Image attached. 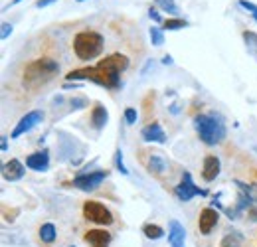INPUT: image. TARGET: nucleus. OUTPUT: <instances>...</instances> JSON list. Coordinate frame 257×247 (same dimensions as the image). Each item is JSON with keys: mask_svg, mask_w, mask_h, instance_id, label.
Returning <instances> with one entry per match:
<instances>
[{"mask_svg": "<svg viewBox=\"0 0 257 247\" xmlns=\"http://www.w3.org/2000/svg\"><path fill=\"white\" fill-rule=\"evenodd\" d=\"M54 2H58V0H38V2H36V6H38V8H46V6L54 4Z\"/></svg>", "mask_w": 257, "mask_h": 247, "instance_id": "obj_32", "label": "nucleus"}, {"mask_svg": "<svg viewBox=\"0 0 257 247\" xmlns=\"http://www.w3.org/2000/svg\"><path fill=\"white\" fill-rule=\"evenodd\" d=\"M233 184L237 186L239 192H243L253 202V206H257V184H245V182H239V180H233Z\"/></svg>", "mask_w": 257, "mask_h": 247, "instance_id": "obj_20", "label": "nucleus"}, {"mask_svg": "<svg viewBox=\"0 0 257 247\" xmlns=\"http://www.w3.org/2000/svg\"><path fill=\"white\" fill-rule=\"evenodd\" d=\"M174 196L180 200V202H190L194 196H208V190H202L192 182V176L190 172H184L182 174V182L178 186H174Z\"/></svg>", "mask_w": 257, "mask_h": 247, "instance_id": "obj_7", "label": "nucleus"}, {"mask_svg": "<svg viewBox=\"0 0 257 247\" xmlns=\"http://www.w3.org/2000/svg\"><path fill=\"white\" fill-rule=\"evenodd\" d=\"M186 26H188V22H186L184 18H166L164 24H162V28L168 32L182 30V28H186Z\"/></svg>", "mask_w": 257, "mask_h": 247, "instance_id": "obj_22", "label": "nucleus"}, {"mask_svg": "<svg viewBox=\"0 0 257 247\" xmlns=\"http://www.w3.org/2000/svg\"><path fill=\"white\" fill-rule=\"evenodd\" d=\"M42 121H44V111H30V113H26V115L16 123L14 131L10 133V137H12V139H18V137L30 133L34 127H38Z\"/></svg>", "mask_w": 257, "mask_h": 247, "instance_id": "obj_8", "label": "nucleus"}, {"mask_svg": "<svg viewBox=\"0 0 257 247\" xmlns=\"http://www.w3.org/2000/svg\"><path fill=\"white\" fill-rule=\"evenodd\" d=\"M69 247H75V245H69Z\"/></svg>", "mask_w": 257, "mask_h": 247, "instance_id": "obj_39", "label": "nucleus"}, {"mask_svg": "<svg viewBox=\"0 0 257 247\" xmlns=\"http://www.w3.org/2000/svg\"><path fill=\"white\" fill-rule=\"evenodd\" d=\"M83 217L93 221L97 225H111L115 221V217L111 214L109 208H105L101 202H95V200H87L83 204Z\"/></svg>", "mask_w": 257, "mask_h": 247, "instance_id": "obj_5", "label": "nucleus"}, {"mask_svg": "<svg viewBox=\"0 0 257 247\" xmlns=\"http://www.w3.org/2000/svg\"><path fill=\"white\" fill-rule=\"evenodd\" d=\"M218 219H220V214L218 210L214 208H204L198 216V227H200V233L202 235H210L212 229L218 225Z\"/></svg>", "mask_w": 257, "mask_h": 247, "instance_id": "obj_9", "label": "nucleus"}, {"mask_svg": "<svg viewBox=\"0 0 257 247\" xmlns=\"http://www.w3.org/2000/svg\"><path fill=\"white\" fill-rule=\"evenodd\" d=\"M83 239L91 247H109L113 237H111V233L105 231V229H89V231H85Z\"/></svg>", "mask_w": 257, "mask_h": 247, "instance_id": "obj_15", "label": "nucleus"}, {"mask_svg": "<svg viewBox=\"0 0 257 247\" xmlns=\"http://www.w3.org/2000/svg\"><path fill=\"white\" fill-rule=\"evenodd\" d=\"M162 63H164V65H172V58H170V56H164V58H162Z\"/></svg>", "mask_w": 257, "mask_h": 247, "instance_id": "obj_35", "label": "nucleus"}, {"mask_svg": "<svg viewBox=\"0 0 257 247\" xmlns=\"http://www.w3.org/2000/svg\"><path fill=\"white\" fill-rule=\"evenodd\" d=\"M155 4L161 8L162 12H168V14H178V4L174 0H155Z\"/></svg>", "mask_w": 257, "mask_h": 247, "instance_id": "obj_23", "label": "nucleus"}, {"mask_svg": "<svg viewBox=\"0 0 257 247\" xmlns=\"http://www.w3.org/2000/svg\"><path fill=\"white\" fill-rule=\"evenodd\" d=\"M60 73V63L52 58H40L34 60L24 67V85L28 89H38L52 81Z\"/></svg>", "mask_w": 257, "mask_h": 247, "instance_id": "obj_3", "label": "nucleus"}, {"mask_svg": "<svg viewBox=\"0 0 257 247\" xmlns=\"http://www.w3.org/2000/svg\"><path fill=\"white\" fill-rule=\"evenodd\" d=\"M237 4H239L243 10H247V12H251L253 16H257V4L249 2V0H237Z\"/></svg>", "mask_w": 257, "mask_h": 247, "instance_id": "obj_28", "label": "nucleus"}, {"mask_svg": "<svg viewBox=\"0 0 257 247\" xmlns=\"http://www.w3.org/2000/svg\"><path fill=\"white\" fill-rule=\"evenodd\" d=\"M128 58L123 54H111L93 67L71 69L65 79L67 81H93L105 89H119L121 87V73L127 71Z\"/></svg>", "mask_w": 257, "mask_h": 247, "instance_id": "obj_1", "label": "nucleus"}, {"mask_svg": "<svg viewBox=\"0 0 257 247\" xmlns=\"http://www.w3.org/2000/svg\"><path fill=\"white\" fill-rule=\"evenodd\" d=\"M2 151H8V137H2Z\"/></svg>", "mask_w": 257, "mask_h": 247, "instance_id": "obj_34", "label": "nucleus"}, {"mask_svg": "<svg viewBox=\"0 0 257 247\" xmlns=\"http://www.w3.org/2000/svg\"><path fill=\"white\" fill-rule=\"evenodd\" d=\"M26 166L36 172H46L50 168V151H38L26 158Z\"/></svg>", "mask_w": 257, "mask_h": 247, "instance_id": "obj_14", "label": "nucleus"}, {"mask_svg": "<svg viewBox=\"0 0 257 247\" xmlns=\"http://www.w3.org/2000/svg\"><path fill=\"white\" fill-rule=\"evenodd\" d=\"M168 245L170 247L186 245V229L176 219H170V223H168Z\"/></svg>", "mask_w": 257, "mask_h": 247, "instance_id": "obj_11", "label": "nucleus"}, {"mask_svg": "<svg viewBox=\"0 0 257 247\" xmlns=\"http://www.w3.org/2000/svg\"><path fill=\"white\" fill-rule=\"evenodd\" d=\"M0 28H2V30H0V40H6V38L12 34V28H14V26H12V24H8V22H2V26H0Z\"/></svg>", "mask_w": 257, "mask_h": 247, "instance_id": "obj_30", "label": "nucleus"}, {"mask_svg": "<svg viewBox=\"0 0 257 247\" xmlns=\"http://www.w3.org/2000/svg\"><path fill=\"white\" fill-rule=\"evenodd\" d=\"M71 105H73V109H83L85 105H87V99H71Z\"/></svg>", "mask_w": 257, "mask_h": 247, "instance_id": "obj_31", "label": "nucleus"}, {"mask_svg": "<svg viewBox=\"0 0 257 247\" xmlns=\"http://www.w3.org/2000/svg\"><path fill=\"white\" fill-rule=\"evenodd\" d=\"M20 2H24V0H12V2H10V6H16V4H20Z\"/></svg>", "mask_w": 257, "mask_h": 247, "instance_id": "obj_36", "label": "nucleus"}, {"mask_svg": "<svg viewBox=\"0 0 257 247\" xmlns=\"http://www.w3.org/2000/svg\"><path fill=\"white\" fill-rule=\"evenodd\" d=\"M243 245H245V237L237 229L227 231L224 235V239H222V243H220V247H243Z\"/></svg>", "mask_w": 257, "mask_h": 247, "instance_id": "obj_18", "label": "nucleus"}, {"mask_svg": "<svg viewBox=\"0 0 257 247\" xmlns=\"http://www.w3.org/2000/svg\"><path fill=\"white\" fill-rule=\"evenodd\" d=\"M24 174H26V168H24V164H22L18 158H10V160L2 166V176H4V180H8V182L22 180Z\"/></svg>", "mask_w": 257, "mask_h": 247, "instance_id": "obj_10", "label": "nucleus"}, {"mask_svg": "<svg viewBox=\"0 0 257 247\" xmlns=\"http://www.w3.org/2000/svg\"><path fill=\"white\" fill-rule=\"evenodd\" d=\"M103 48H105V44H103V36L99 32L83 30L75 34V38H73V52L83 62L99 58L103 54Z\"/></svg>", "mask_w": 257, "mask_h": 247, "instance_id": "obj_4", "label": "nucleus"}, {"mask_svg": "<svg viewBox=\"0 0 257 247\" xmlns=\"http://www.w3.org/2000/svg\"><path fill=\"white\" fill-rule=\"evenodd\" d=\"M145 166H147V170L151 174H157V176H161L168 170V162H166V158L161 153H151L149 158L145 160Z\"/></svg>", "mask_w": 257, "mask_h": 247, "instance_id": "obj_16", "label": "nucleus"}, {"mask_svg": "<svg viewBox=\"0 0 257 247\" xmlns=\"http://www.w3.org/2000/svg\"><path fill=\"white\" fill-rule=\"evenodd\" d=\"M143 233H145V237H147V239H153V241H157V239H161L162 235H164V229H162L161 225H155V223H147V225L143 227Z\"/></svg>", "mask_w": 257, "mask_h": 247, "instance_id": "obj_21", "label": "nucleus"}, {"mask_svg": "<svg viewBox=\"0 0 257 247\" xmlns=\"http://www.w3.org/2000/svg\"><path fill=\"white\" fill-rule=\"evenodd\" d=\"M38 235H40V239L44 241V243H54L56 241V237H58V231H56V225L54 223H42L40 225V229H38Z\"/></svg>", "mask_w": 257, "mask_h": 247, "instance_id": "obj_19", "label": "nucleus"}, {"mask_svg": "<svg viewBox=\"0 0 257 247\" xmlns=\"http://www.w3.org/2000/svg\"><path fill=\"white\" fill-rule=\"evenodd\" d=\"M137 119H139L137 109H135V107H127V109H125V121H127V125H135Z\"/></svg>", "mask_w": 257, "mask_h": 247, "instance_id": "obj_27", "label": "nucleus"}, {"mask_svg": "<svg viewBox=\"0 0 257 247\" xmlns=\"http://www.w3.org/2000/svg\"><path fill=\"white\" fill-rule=\"evenodd\" d=\"M253 18H255V22H257V16H253Z\"/></svg>", "mask_w": 257, "mask_h": 247, "instance_id": "obj_38", "label": "nucleus"}, {"mask_svg": "<svg viewBox=\"0 0 257 247\" xmlns=\"http://www.w3.org/2000/svg\"><path fill=\"white\" fill-rule=\"evenodd\" d=\"M149 18H151V20H153V22H157V24H164V22H162V16H161V12H159V10H157V8H153V6H151V8H149Z\"/></svg>", "mask_w": 257, "mask_h": 247, "instance_id": "obj_29", "label": "nucleus"}, {"mask_svg": "<svg viewBox=\"0 0 257 247\" xmlns=\"http://www.w3.org/2000/svg\"><path fill=\"white\" fill-rule=\"evenodd\" d=\"M149 36H151L153 46H162V44H164V32H162V28H159V26H153V28L149 30Z\"/></svg>", "mask_w": 257, "mask_h": 247, "instance_id": "obj_24", "label": "nucleus"}, {"mask_svg": "<svg viewBox=\"0 0 257 247\" xmlns=\"http://www.w3.org/2000/svg\"><path fill=\"white\" fill-rule=\"evenodd\" d=\"M75 2H85V0H75Z\"/></svg>", "mask_w": 257, "mask_h": 247, "instance_id": "obj_37", "label": "nucleus"}, {"mask_svg": "<svg viewBox=\"0 0 257 247\" xmlns=\"http://www.w3.org/2000/svg\"><path fill=\"white\" fill-rule=\"evenodd\" d=\"M115 166H117V170H119L121 174H125V176L128 174L127 166H125V160H123V151H121V149L115 151Z\"/></svg>", "mask_w": 257, "mask_h": 247, "instance_id": "obj_25", "label": "nucleus"}, {"mask_svg": "<svg viewBox=\"0 0 257 247\" xmlns=\"http://www.w3.org/2000/svg\"><path fill=\"white\" fill-rule=\"evenodd\" d=\"M109 176L107 170H93V172H81L73 178L71 186L77 188V190H83V192H91L99 186L103 184V180Z\"/></svg>", "mask_w": 257, "mask_h": 247, "instance_id": "obj_6", "label": "nucleus"}, {"mask_svg": "<svg viewBox=\"0 0 257 247\" xmlns=\"http://www.w3.org/2000/svg\"><path fill=\"white\" fill-rule=\"evenodd\" d=\"M220 170H222V164H220V158L216 155H208L204 158V166H202V178L206 182H214L218 176H220Z\"/></svg>", "mask_w": 257, "mask_h": 247, "instance_id": "obj_12", "label": "nucleus"}, {"mask_svg": "<svg viewBox=\"0 0 257 247\" xmlns=\"http://www.w3.org/2000/svg\"><path fill=\"white\" fill-rule=\"evenodd\" d=\"M141 137L147 143H159V145L166 143V133H164V129L161 127V123H157V121H153V123H149L147 127H143Z\"/></svg>", "mask_w": 257, "mask_h": 247, "instance_id": "obj_13", "label": "nucleus"}, {"mask_svg": "<svg viewBox=\"0 0 257 247\" xmlns=\"http://www.w3.org/2000/svg\"><path fill=\"white\" fill-rule=\"evenodd\" d=\"M107 121H109V113H107V109H105L101 103H95V107H93V111H91V125H93V129L103 131L105 125H107Z\"/></svg>", "mask_w": 257, "mask_h": 247, "instance_id": "obj_17", "label": "nucleus"}, {"mask_svg": "<svg viewBox=\"0 0 257 247\" xmlns=\"http://www.w3.org/2000/svg\"><path fill=\"white\" fill-rule=\"evenodd\" d=\"M243 42L249 46V48H253V50H257V34L255 32H249V30H245L243 34Z\"/></svg>", "mask_w": 257, "mask_h": 247, "instance_id": "obj_26", "label": "nucleus"}, {"mask_svg": "<svg viewBox=\"0 0 257 247\" xmlns=\"http://www.w3.org/2000/svg\"><path fill=\"white\" fill-rule=\"evenodd\" d=\"M194 129L200 137V141L208 147H216L220 145L227 135L224 117L216 111L206 113V115H196L194 117Z\"/></svg>", "mask_w": 257, "mask_h": 247, "instance_id": "obj_2", "label": "nucleus"}, {"mask_svg": "<svg viewBox=\"0 0 257 247\" xmlns=\"http://www.w3.org/2000/svg\"><path fill=\"white\" fill-rule=\"evenodd\" d=\"M247 216H249V219H251V221H257V206H253V208L247 212Z\"/></svg>", "mask_w": 257, "mask_h": 247, "instance_id": "obj_33", "label": "nucleus"}]
</instances>
